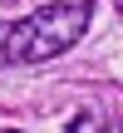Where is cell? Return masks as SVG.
Instances as JSON below:
<instances>
[{
    "label": "cell",
    "instance_id": "cell-1",
    "mask_svg": "<svg viewBox=\"0 0 123 133\" xmlns=\"http://www.w3.org/2000/svg\"><path fill=\"white\" fill-rule=\"evenodd\" d=\"M89 20H94V5H89V0L39 5V10H30L25 20L10 25V35H5V44H0V59H5V64H44V59L74 49V44L84 39Z\"/></svg>",
    "mask_w": 123,
    "mask_h": 133
},
{
    "label": "cell",
    "instance_id": "cell-4",
    "mask_svg": "<svg viewBox=\"0 0 123 133\" xmlns=\"http://www.w3.org/2000/svg\"><path fill=\"white\" fill-rule=\"evenodd\" d=\"M5 133H15V128H5Z\"/></svg>",
    "mask_w": 123,
    "mask_h": 133
},
{
    "label": "cell",
    "instance_id": "cell-2",
    "mask_svg": "<svg viewBox=\"0 0 123 133\" xmlns=\"http://www.w3.org/2000/svg\"><path fill=\"white\" fill-rule=\"evenodd\" d=\"M69 133H108V123H104L99 114H79V118L69 123Z\"/></svg>",
    "mask_w": 123,
    "mask_h": 133
},
{
    "label": "cell",
    "instance_id": "cell-3",
    "mask_svg": "<svg viewBox=\"0 0 123 133\" xmlns=\"http://www.w3.org/2000/svg\"><path fill=\"white\" fill-rule=\"evenodd\" d=\"M113 5H118V10H123V0H113Z\"/></svg>",
    "mask_w": 123,
    "mask_h": 133
}]
</instances>
